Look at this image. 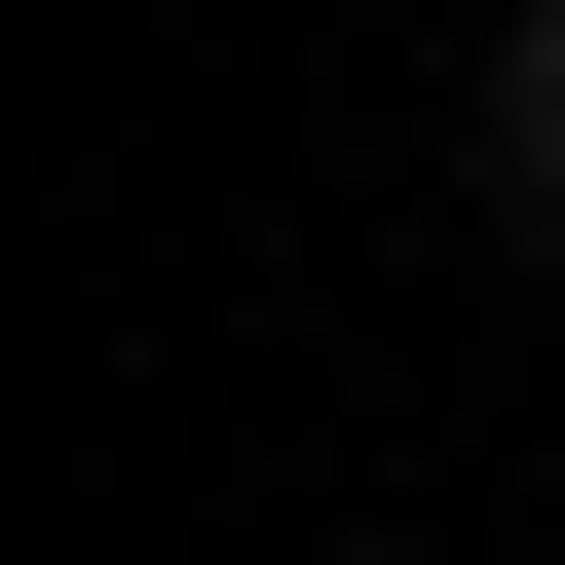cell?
<instances>
[{
	"mask_svg": "<svg viewBox=\"0 0 565 565\" xmlns=\"http://www.w3.org/2000/svg\"><path fill=\"white\" fill-rule=\"evenodd\" d=\"M490 151H527V226H565V0H527V76H490Z\"/></svg>",
	"mask_w": 565,
	"mask_h": 565,
	"instance_id": "6da1fadb",
	"label": "cell"
}]
</instances>
